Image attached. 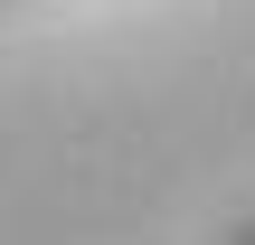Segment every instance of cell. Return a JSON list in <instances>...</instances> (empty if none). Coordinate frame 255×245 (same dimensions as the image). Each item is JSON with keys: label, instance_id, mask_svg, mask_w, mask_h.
<instances>
[{"label": "cell", "instance_id": "obj_1", "mask_svg": "<svg viewBox=\"0 0 255 245\" xmlns=\"http://www.w3.org/2000/svg\"><path fill=\"white\" fill-rule=\"evenodd\" d=\"M227 245H255V227H237V236H227Z\"/></svg>", "mask_w": 255, "mask_h": 245}]
</instances>
